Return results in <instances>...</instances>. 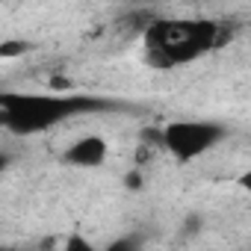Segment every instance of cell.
Masks as SVG:
<instances>
[{
	"mask_svg": "<svg viewBox=\"0 0 251 251\" xmlns=\"http://www.w3.org/2000/svg\"><path fill=\"white\" fill-rule=\"evenodd\" d=\"M142 39L151 65L175 68L210 53L222 42V27L207 18H154Z\"/></svg>",
	"mask_w": 251,
	"mask_h": 251,
	"instance_id": "1",
	"label": "cell"
},
{
	"mask_svg": "<svg viewBox=\"0 0 251 251\" xmlns=\"http://www.w3.org/2000/svg\"><path fill=\"white\" fill-rule=\"evenodd\" d=\"M106 100L86 95H0V124L12 133L30 136L56 127L80 112L103 109Z\"/></svg>",
	"mask_w": 251,
	"mask_h": 251,
	"instance_id": "2",
	"label": "cell"
},
{
	"mask_svg": "<svg viewBox=\"0 0 251 251\" xmlns=\"http://www.w3.org/2000/svg\"><path fill=\"white\" fill-rule=\"evenodd\" d=\"M227 136V130L216 121H172L160 133L163 148L175 154L177 160H195L213 145H219Z\"/></svg>",
	"mask_w": 251,
	"mask_h": 251,
	"instance_id": "3",
	"label": "cell"
},
{
	"mask_svg": "<svg viewBox=\"0 0 251 251\" xmlns=\"http://www.w3.org/2000/svg\"><path fill=\"white\" fill-rule=\"evenodd\" d=\"M106 142L100 136H83L77 139L74 145H68V151L62 154V160L68 166H77V169H95L106 160Z\"/></svg>",
	"mask_w": 251,
	"mask_h": 251,
	"instance_id": "4",
	"label": "cell"
},
{
	"mask_svg": "<svg viewBox=\"0 0 251 251\" xmlns=\"http://www.w3.org/2000/svg\"><path fill=\"white\" fill-rule=\"evenodd\" d=\"M24 50H27L24 42H6V45H0V56H18Z\"/></svg>",
	"mask_w": 251,
	"mask_h": 251,
	"instance_id": "5",
	"label": "cell"
},
{
	"mask_svg": "<svg viewBox=\"0 0 251 251\" xmlns=\"http://www.w3.org/2000/svg\"><path fill=\"white\" fill-rule=\"evenodd\" d=\"M136 245H139V239L127 236V239H118V242H109V251H121V248H136Z\"/></svg>",
	"mask_w": 251,
	"mask_h": 251,
	"instance_id": "6",
	"label": "cell"
},
{
	"mask_svg": "<svg viewBox=\"0 0 251 251\" xmlns=\"http://www.w3.org/2000/svg\"><path fill=\"white\" fill-rule=\"evenodd\" d=\"M65 248H80V251H89L92 245H89L86 239H80V236H71V239H65Z\"/></svg>",
	"mask_w": 251,
	"mask_h": 251,
	"instance_id": "7",
	"label": "cell"
},
{
	"mask_svg": "<svg viewBox=\"0 0 251 251\" xmlns=\"http://www.w3.org/2000/svg\"><path fill=\"white\" fill-rule=\"evenodd\" d=\"M198 225H201V219H198V216H189V219H186V227H189V233H195V230H198Z\"/></svg>",
	"mask_w": 251,
	"mask_h": 251,
	"instance_id": "8",
	"label": "cell"
},
{
	"mask_svg": "<svg viewBox=\"0 0 251 251\" xmlns=\"http://www.w3.org/2000/svg\"><path fill=\"white\" fill-rule=\"evenodd\" d=\"M9 169V160H6V154H0V175H3Z\"/></svg>",
	"mask_w": 251,
	"mask_h": 251,
	"instance_id": "9",
	"label": "cell"
},
{
	"mask_svg": "<svg viewBox=\"0 0 251 251\" xmlns=\"http://www.w3.org/2000/svg\"><path fill=\"white\" fill-rule=\"evenodd\" d=\"M127 186H139V175H136V172L127 175Z\"/></svg>",
	"mask_w": 251,
	"mask_h": 251,
	"instance_id": "10",
	"label": "cell"
},
{
	"mask_svg": "<svg viewBox=\"0 0 251 251\" xmlns=\"http://www.w3.org/2000/svg\"><path fill=\"white\" fill-rule=\"evenodd\" d=\"M133 3H154V0H133Z\"/></svg>",
	"mask_w": 251,
	"mask_h": 251,
	"instance_id": "11",
	"label": "cell"
}]
</instances>
